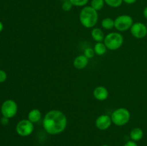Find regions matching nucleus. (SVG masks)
<instances>
[{"label": "nucleus", "mask_w": 147, "mask_h": 146, "mask_svg": "<svg viewBox=\"0 0 147 146\" xmlns=\"http://www.w3.org/2000/svg\"><path fill=\"white\" fill-rule=\"evenodd\" d=\"M67 117L58 110H51L47 112L42 120L44 130L52 135L63 133L67 127Z\"/></svg>", "instance_id": "1"}, {"label": "nucleus", "mask_w": 147, "mask_h": 146, "mask_svg": "<svg viewBox=\"0 0 147 146\" xmlns=\"http://www.w3.org/2000/svg\"><path fill=\"white\" fill-rule=\"evenodd\" d=\"M79 19L82 25L86 28H92L96 26L98 20V14L90 6H86L81 9Z\"/></svg>", "instance_id": "2"}, {"label": "nucleus", "mask_w": 147, "mask_h": 146, "mask_svg": "<svg viewBox=\"0 0 147 146\" xmlns=\"http://www.w3.org/2000/svg\"><path fill=\"white\" fill-rule=\"evenodd\" d=\"M112 123L116 126L121 127L124 126L129 122L131 118V113L129 110L124 107H119L112 113Z\"/></svg>", "instance_id": "3"}, {"label": "nucleus", "mask_w": 147, "mask_h": 146, "mask_svg": "<svg viewBox=\"0 0 147 146\" xmlns=\"http://www.w3.org/2000/svg\"><path fill=\"white\" fill-rule=\"evenodd\" d=\"M103 43L108 50L114 51L119 50L123 45V37L122 34L119 32H111L105 37Z\"/></svg>", "instance_id": "4"}, {"label": "nucleus", "mask_w": 147, "mask_h": 146, "mask_svg": "<svg viewBox=\"0 0 147 146\" xmlns=\"http://www.w3.org/2000/svg\"><path fill=\"white\" fill-rule=\"evenodd\" d=\"M115 21V28L120 31H124L131 29L133 25L134 21L131 16L123 14L116 17Z\"/></svg>", "instance_id": "5"}, {"label": "nucleus", "mask_w": 147, "mask_h": 146, "mask_svg": "<svg viewBox=\"0 0 147 146\" xmlns=\"http://www.w3.org/2000/svg\"><path fill=\"white\" fill-rule=\"evenodd\" d=\"M18 107L14 100H7L3 102L1 107V113L4 117L7 118H11L17 114Z\"/></svg>", "instance_id": "6"}, {"label": "nucleus", "mask_w": 147, "mask_h": 146, "mask_svg": "<svg viewBox=\"0 0 147 146\" xmlns=\"http://www.w3.org/2000/svg\"><path fill=\"white\" fill-rule=\"evenodd\" d=\"M34 131V123L30 122L28 119L22 120L16 126V132L22 137H27Z\"/></svg>", "instance_id": "7"}, {"label": "nucleus", "mask_w": 147, "mask_h": 146, "mask_svg": "<svg viewBox=\"0 0 147 146\" xmlns=\"http://www.w3.org/2000/svg\"><path fill=\"white\" fill-rule=\"evenodd\" d=\"M130 30L132 36L136 39L144 38L147 35V27L142 22L134 23Z\"/></svg>", "instance_id": "8"}, {"label": "nucleus", "mask_w": 147, "mask_h": 146, "mask_svg": "<svg viewBox=\"0 0 147 146\" xmlns=\"http://www.w3.org/2000/svg\"><path fill=\"white\" fill-rule=\"evenodd\" d=\"M112 120L111 116L109 115L103 114L98 116L96 118L95 125L96 127L100 130H106L111 127L112 124Z\"/></svg>", "instance_id": "9"}, {"label": "nucleus", "mask_w": 147, "mask_h": 146, "mask_svg": "<svg viewBox=\"0 0 147 146\" xmlns=\"http://www.w3.org/2000/svg\"><path fill=\"white\" fill-rule=\"evenodd\" d=\"M109 90L103 86H98L93 90V96L99 101H104L109 97Z\"/></svg>", "instance_id": "10"}, {"label": "nucleus", "mask_w": 147, "mask_h": 146, "mask_svg": "<svg viewBox=\"0 0 147 146\" xmlns=\"http://www.w3.org/2000/svg\"><path fill=\"white\" fill-rule=\"evenodd\" d=\"M89 59L87 58L84 54L78 55L73 60V66L77 70H83L88 66Z\"/></svg>", "instance_id": "11"}, {"label": "nucleus", "mask_w": 147, "mask_h": 146, "mask_svg": "<svg viewBox=\"0 0 147 146\" xmlns=\"http://www.w3.org/2000/svg\"><path fill=\"white\" fill-rule=\"evenodd\" d=\"M91 37L96 42H102L105 39L104 32L100 28L95 27L91 31Z\"/></svg>", "instance_id": "12"}, {"label": "nucleus", "mask_w": 147, "mask_h": 146, "mask_svg": "<svg viewBox=\"0 0 147 146\" xmlns=\"http://www.w3.org/2000/svg\"><path fill=\"white\" fill-rule=\"evenodd\" d=\"M41 112L38 109H32L28 113V120L32 123H38L41 119Z\"/></svg>", "instance_id": "13"}, {"label": "nucleus", "mask_w": 147, "mask_h": 146, "mask_svg": "<svg viewBox=\"0 0 147 146\" xmlns=\"http://www.w3.org/2000/svg\"><path fill=\"white\" fill-rule=\"evenodd\" d=\"M144 137V132L140 127H135L132 129L130 133V137L131 140L138 142L142 140Z\"/></svg>", "instance_id": "14"}, {"label": "nucleus", "mask_w": 147, "mask_h": 146, "mask_svg": "<svg viewBox=\"0 0 147 146\" xmlns=\"http://www.w3.org/2000/svg\"><path fill=\"white\" fill-rule=\"evenodd\" d=\"M93 50H94L96 54L98 56H102L106 54L108 49L104 43L102 42H96L94 47H93Z\"/></svg>", "instance_id": "15"}, {"label": "nucleus", "mask_w": 147, "mask_h": 146, "mask_svg": "<svg viewBox=\"0 0 147 146\" xmlns=\"http://www.w3.org/2000/svg\"><path fill=\"white\" fill-rule=\"evenodd\" d=\"M101 26L103 29H112L113 27H115V21L112 18L106 17V18H104L102 20Z\"/></svg>", "instance_id": "16"}, {"label": "nucleus", "mask_w": 147, "mask_h": 146, "mask_svg": "<svg viewBox=\"0 0 147 146\" xmlns=\"http://www.w3.org/2000/svg\"><path fill=\"white\" fill-rule=\"evenodd\" d=\"M104 0H92L91 1V5L90 7H93L95 10L96 11H100L103 8L105 5Z\"/></svg>", "instance_id": "17"}, {"label": "nucleus", "mask_w": 147, "mask_h": 146, "mask_svg": "<svg viewBox=\"0 0 147 146\" xmlns=\"http://www.w3.org/2000/svg\"><path fill=\"white\" fill-rule=\"evenodd\" d=\"M104 1L107 5L113 8H117L120 7L123 2V0H104Z\"/></svg>", "instance_id": "18"}, {"label": "nucleus", "mask_w": 147, "mask_h": 146, "mask_svg": "<svg viewBox=\"0 0 147 146\" xmlns=\"http://www.w3.org/2000/svg\"><path fill=\"white\" fill-rule=\"evenodd\" d=\"M75 7H85L89 0H69Z\"/></svg>", "instance_id": "19"}, {"label": "nucleus", "mask_w": 147, "mask_h": 146, "mask_svg": "<svg viewBox=\"0 0 147 146\" xmlns=\"http://www.w3.org/2000/svg\"><path fill=\"white\" fill-rule=\"evenodd\" d=\"M84 54L87 58L91 59L94 57L96 53H95L94 50H93V49H92L91 47H88V48H86V50H85L84 54Z\"/></svg>", "instance_id": "20"}, {"label": "nucleus", "mask_w": 147, "mask_h": 146, "mask_svg": "<svg viewBox=\"0 0 147 146\" xmlns=\"http://www.w3.org/2000/svg\"><path fill=\"white\" fill-rule=\"evenodd\" d=\"M73 4L70 2L69 0H66L63 3V5H62V9L64 10L65 11H69L73 7Z\"/></svg>", "instance_id": "21"}, {"label": "nucleus", "mask_w": 147, "mask_h": 146, "mask_svg": "<svg viewBox=\"0 0 147 146\" xmlns=\"http://www.w3.org/2000/svg\"><path fill=\"white\" fill-rule=\"evenodd\" d=\"M7 78V73L4 71V70H0V83L4 82Z\"/></svg>", "instance_id": "22"}, {"label": "nucleus", "mask_w": 147, "mask_h": 146, "mask_svg": "<svg viewBox=\"0 0 147 146\" xmlns=\"http://www.w3.org/2000/svg\"><path fill=\"white\" fill-rule=\"evenodd\" d=\"M123 146H138V145L136 142L133 141V140H129L123 145Z\"/></svg>", "instance_id": "23"}, {"label": "nucleus", "mask_w": 147, "mask_h": 146, "mask_svg": "<svg viewBox=\"0 0 147 146\" xmlns=\"http://www.w3.org/2000/svg\"><path fill=\"white\" fill-rule=\"evenodd\" d=\"M0 123H1L3 125H7L9 123V118L3 116L2 118H1V120H0Z\"/></svg>", "instance_id": "24"}, {"label": "nucleus", "mask_w": 147, "mask_h": 146, "mask_svg": "<svg viewBox=\"0 0 147 146\" xmlns=\"http://www.w3.org/2000/svg\"><path fill=\"white\" fill-rule=\"evenodd\" d=\"M136 1H137V0H123V2L126 3V4H134V3H136Z\"/></svg>", "instance_id": "25"}, {"label": "nucleus", "mask_w": 147, "mask_h": 146, "mask_svg": "<svg viewBox=\"0 0 147 146\" xmlns=\"http://www.w3.org/2000/svg\"><path fill=\"white\" fill-rule=\"evenodd\" d=\"M143 14H144V16L145 18H146L147 19V7L144 9Z\"/></svg>", "instance_id": "26"}, {"label": "nucleus", "mask_w": 147, "mask_h": 146, "mask_svg": "<svg viewBox=\"0 0 147 146\" xmlns=\"http://www.w3.org/2000/svg\"><path fill=\"white\" fill-rule=\"evenodd\" d=\"M3 28H4V26H3V24L1 22V21H0V32H1V31H2Z\"/></svg>", "instance_id": "27"}, {"label": "nucleus", "mask_w": 147, "mask_h": 146, "mask_svg": "<svg viewBox=\"0 0 147 146\" xmlns=\"http://www.w3.org/2000/svg\"><path fill=\"white\" fill-rule=\"evenodd\" d=\"M100 146H110V145H102Z\"/></svg>", "instance_id": "28"}, {"label": "nucleus", "mask_w": 147, "mask_h": 146, "mask_svg": "<svg viewBox=\"0 0 147 146\" xmlns=\"http://www.w3.org/2000/svg\"><path fill=\"white\" fill-rule=\"evenodd\" d=\"M146 27H147V26H146Z\"/></svg>", "instance_id": "29"}]
</instances>
